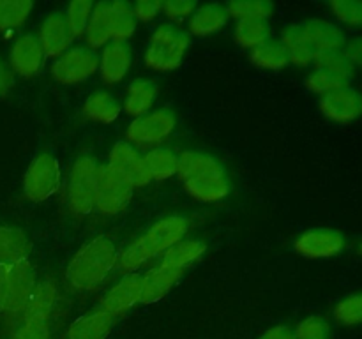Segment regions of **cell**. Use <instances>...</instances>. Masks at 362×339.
Instances as JSON below:
<instances>
[{"mask_svg": "<svg viewBox=\"0 0 362 339\" xmlns=\"http://www.w3.org/2000/svg\"><path fill=\"white\" fill-rule=\"evenodd\" d=\"M346 32L325 18H311L303 23L288 25L281 32V44L290 64L297 67L313 66L320 55L345 49Z\"/></svg>", "mask_w": 362, "mask_h": 339, "instance_id": "obj_1", "label": "cell"}, {"mask_svg": "<svg viewBox=\"0 0 362 339\" xmlns=\"http://www.w3.org/2000/svg\"><path fill=\"white\" fill-rule=\"evenodd\" d=\"M177 177L186 193L200 203H218L230 194V179L225 166L205 152H180Z\"/></svg>", "mask_w": 362, "mask_h": 339, "instance_id": "obj_2", "label": "cell"}, {"mask_svg": "<svg viewBox=\"0 0 362 339\" xmlns=\"http://www.w3.org/2000/svg\"><path fill=\"white\" fill-rule=\"evenodd\" d=\"M189 222L182 215H168L148 226L129 246L119 251L117 267L122 274H134L154 258L163 256L177 242L186 239Z\"/></svg>", "mask_w": 362, "mask_h": 339, "instance_id": "obj_3", "label": "cell"}, {"mask_svg": "<svg viewBox=\"0 0 362 339\" xmlns=\"http://www.w3.org/2000/svg\"><path fill=\"white\" fill-rule=\"evenodd\" d=\"M119 260V249L108 235H95L76 251L66 268V281L76 292H92L106 281Z\"/></svg>", "mask_w": 362, "mask_h": 339, "instance_id": "obj_4", "label": "cell"}, {"mask_svg": "<svg viewBox=\"0 0 362 339\" xmlns=\"http://www.w3.org/2000/svg\"><path fill=\"white\" fill-rule=\"evenodd\" d=\"M189 48V35L173 23H163L152 32L144 62L156 73H170L180 67Z\"/></svg>", "mask_w": 362, "mask_h": 339, "instance_id": "obj_5", "label": "cell"}, {"mask_svg": "<svg viewBox=\"0 0 362 339\" xmlns=\"http://www.w3.org/2000/svg\"><path fill=\"white\" fill-rule=\"evenodd\" d=\"M356 66L350 62L346 53L332 52L320 55L313 64V71L306 76L304 85L310 92L317 95H327L338 88L352 85L356 78Z\"/></svg>", "mask_w": 362, "mask_h": 339, "instance_id": "obj_6", "label": "cell"}, {"mask_svg": "<svg viewBox=\"0 0 362 339\" xmlns=\"http://www.w3.org/2000/svg\"><path fill=\"white\" fill-rule=\"evenodd\" d=\"M98 161L88 155H80L71 166L67 184V207L74 215H88L95 210L99 179Z\"/></svg>", "mask_w": 362, "mask_h": 339, "instance_id": "obj_7", "label": "cell"}, {"mask_svg": "<svg viewBox=\"0 0 362 339\" xmlns=\"http://www.w3.org/2000/svg\"><path fill=\"white\" fill-rule=\"evenodd\" d=\"M62 184V172L55 155L41 152L28 165L23 175V194L32 203H42L59 191Z\"/></svg>", "mask_w": 362, "mask_h": 339, "instance_id": "obj_8", "label": "cell"}, {"mask_svg": "<svg viewBox=\"0 0 362 339\" xmlns=\"http://www.w3.org/2000/svg\"><path fill=\"white\" fill-rule=\"evenodd\" d=\"M177 127V115L170 108L152 109L145 115L133 119L127 126L126 138L127 143L133 147L156 148L168 140Z\"/></svg>", "mask_w": 362, "mask_h": 339, "instance_id": "obj_9", "label": "cell"}, {"mask_svg": "<svg viewBox=\"0 0 362 339\" xmlns=\"http://www.w3.org/2000/svg\"><path fill=\"white\" fill-rule=\"evenodd\" d=\"M134 187L110 165L99 166L95 210L103 215H117L129 205Z\"/></svg>", "mask_w": 362, "mask_h": 339, "instance_id": "obj_10", "label": "cell"}, {"mask_svg": "<svg viewBox=\"0 0 362 339\" xmlns=\"http://www.w3.org/2000/svg\"><path fill=\"white\" fill-rule=\"evenodd\" d=\"M99 69V56L88 48H71L55 59L49 67L52 78L60 85H78L94 76Z\"/></svg>", "mask_w": 362, "mask_h": 339, "instance_id": "obj_11", "label": "cell"}, {"mask_svg": "<svg viewBox=\"0 0 362 339\" xmlns=\"http://www.w3.org/2000/svg\"><path fill=\"white\" fill-rule=\"evenodd\" d=\"M349 240L339 230L334 228H311L300 233L293 242L297 254L310 260H327L345 253Z\"/></svg>", "mask_w": 362, "mask_h": 339, "instance_id": "obj_12", "label": "cell"}, {"mask_svg": "<svg viewBox=\"0 0 362 339\" xmlns=\"http://www.w3.org/2000/svg\"><path fill=\"white\" fill-rule=\"evenodd\" d=\"M318 109L327 120L334 124H354L362 119V90L349 85L327 95H322Z\"/></svg>", "mask_w": 362, "mask_h": 339, "instance_id": "obj_13", "label": "cell"}, {"mask_svg": "<svg viewBox=\"0 0 362 339\" xmlns=\"http://www.w3.org/2000/svg\"><path fill=\"white\" fill-rule=\"evenodd\" d=\"M35 286H37V279H35V272L28 261L7 267L6 300H4L2 313H25Z\"/></svg>", "mask_w": 362, "mask_h": 339, "instance_id": "obj_14", "label": "cell"}, {"mask_svg": "<svg viewBox=\"0 0 362 339\" xmlns=\"http://www.w3.org/2000/svg\"><path fill=\"white\" fill-rule=\"evenodd\" d=\"M108 165L119 172L133 187H145L151 184L144 165V155L127 141H117L108 155Z\"/></svg>", "mask_w": 362, "mask_h": 339, "instance_id": "obj_15", "label": "cell"}, {"mask_svg": "<svg viewBox=\"0 0 362 339\" xmlns=\"http://www.w3.org/2000/svg\"><path fill=\"white\" fill-rule=\"evenodd\" d=\"M138 302H141V275L134 272V274H126L117 285H113L103 295L99 307L110 316L117 318L133 309Z\"/></svg>", "mask_w": 362, "mask_h": 339, "instance_id": "obj_16", "label": "cell"}, {"mask_svg": "<svg viewBox=\"0 0 362 339\" xmlns=\"http://www.w3.org/2000/svg\"><path fill=\"white\" fill-rule=\"evenodd\" d=\"M45 59L41 42L34 34L20 35L9 52L11 69L20 78H34L41 73Z\"/></svg>", "mask_w": 362, "mask_h": 339, "instance_id": "obj_17", "label": "cell"}, {"mask_svg": "<svg viewBox=\"0 0 362 339\" xmlns=\"http://www.w3.org/2000/svg\"><path fill=\"white\" fill-rule=\"evenodd\" d=\"M133 62V53L127 42H110L99 56V76L106 85H117L127 76Z\"/></svg>", "mask_w": 362, "mask_h": 339, "instance_id": "obj_18", "label": "cell"}, {"mask_svg": "<svg viewBox=\"0 0 362 339\" xmlns=\"http://www.w3.org/2000/svg\"><path fill=\"white\" fill-rule=\"evenodd\" d=\"M39 42L42 46V52L46 56H55L59 59L62 53L69 49L71 41H73V34H71L69 27L64 13H52L42 20L41 27H39L37 34Z\"/></svg>", "mask_w": 362, "mask_h": 339, "instance_id": "obj_19", "label": "cell"}, {"mask_svg": "<svg viewBox=\"0 0 362 339\" xmlns=\"http://www.w3.org/2000/svg\"><path fill=\"white\" fill-rule=\"evenodd\" d=\"M182 275L184 270L158 263L154 268L141 275V302L154 304L165 299Z\"/></svg>", "mask_w": 362, "mask_h": 339, "instance_id": "obj_20", "label": "cell"}, {"mask_svg": "<svg viewBox=\"0 0 362 339\" xmlns=\"http://www.w3.org/2000/svg\"><path fill=\"white\" fill-rule=\"evenodd\" d=\"M115 318L110 316L101 307L88 311L83 316L76 318L67 328V339H106L112 332Z\"/></svg>", "mask_w": 362, "mask_h": 339, "instance_id": "obj_21", "label": "cell"}, {"mask_svg": "<svg viewBox=\"0 0 362 339\" xmlns=\"http://www.w3.org/2000/svg\"><path fill=\"white\" fill-rule=\"evenodd\" d=\"M159 88L154 80L148 78H136L127 87L126 95H124L122 108L124 113H127L133 119L145 115V113L152 112L156 99H158Z\"/></svg>", "mask_w": 362, "mask_h": 339, "instance_id": "obj_22", "label": "cell"}, {"mask_svg": "<svg viewBox=\"0 0 362 339\" xmlns=\"http://www.w3.org/2000/svg\"><path fill=\"white\" fill-rule=\"evenodd\" d=\"M30 249V239L23 230L16 226H0V265L11 267L28 261Z\"/></svg>", "mask_w": 362, "mask_h": 339, "instance_id": "obj_23", "label": "cell"}, {"mask_svg": "<svg viewBox=\"0 0 362 339\" xmlns=\"http://www.w3.org/2000/svg\"><path fill=\"white\" fill-rule=\"evenodd\" d=\"M228 13L221 4H207V6L197 7L187 21V30L197 37H207L216 34L228 23Z\"/></svg>", "mask_w": 362, "mask_h": 339, "instance_id": "obj_24", "label": "cell"}, {"mask_svg": "<svg viewBox=\"0 0 362 339\" xmlns=\"http://www.w3.org/2000/svg\"><path fill=\"white\" fill-rule=\"evenodd\" d=\"M122 112V105L106 90H95L85 99L81 106V113L88 120L98 124H112L115 122Z\"/></svg>", "mask_w": 362, "mask_h": 339, "instance_id": "obj_25", "label": "cell"}, {"mask_svg": "<svg viewBox=\"0 0 362 339\" xmlns=\"http://www.w3.org/2000/svg\"><path fill=\"white\" fill-rule=\"evenodd\" d=\"M207 251L205 242L198 239H184L180 242H177L175 246L170 247L165 254L161 256L159 263L165 265V267L177 268V270L186 272L191 265L197 263L198 260H202V256Z\"/></svg>", "mask_w": 362, "mask_h": 339, "instance_id": "obj_26", "label": "cell"}, {"mask_svg": "<svg viewBox=\"0 0 362 339\" xmlns=\"http://www.w3.org/2000/svg\"><path fill=\"white\" fill-rule=\"evenodd\" d=\"M83 37L88 49H92V52L105 48L106 44L112 42V34H110V2L95 4Z\"/></svg>", "mask_w": 362, "mask_h": 339, "instance_id": "obj_27", "label": "cell"}, {"mask_svg": "<svg viewBox=\"0 0 362 339\" xmlns=\"http://www.w3.org/2000/svg\"><path fill=\"white\" fill-rule=\"evenodd\" d=\"M177 162H179V155L166 147H156L151 148L144 154V165L148 173V179L152 180H161L172 179L177 175Z\"/></svg>", "mask_w": 362, "mask_h": 339, "instance_id": "obj_28", "label": "cell"}, {"mask_svg": "<svg viewBox=\"0 0 362 339\" xmlns=\"http://www.w3.org/2000/svg\"><path fill=\"white\" fill-rule=\"evenodd\" d=\"M136 32L133 6L122 0L110 2V34L112 42H127Z\"/></svg>", "mask_w": 362, "mask_h": 339, "instance_id": "obj_29", "label": "cell"}, {"mask_svg": "<svg viewBox=\"0 0 362 339\" xmlns=\"http://www.w3.org/2000/svg\"><path fill=\"white\" fill-rule=\"evenodd\" d=\"M250 60L255 67L264 71H279L290 64L288 55L279 41H267L265 44L251 49Z\"/></svg>", "mask_w": 362, "mask_h": 339, "instance_id": "obj_30", "label": "cell"}, {"mask_svg": "<svg viewBox=\"0 0 362 339\" xmlns=\"http://www.w3.org/2000/svg\"><path fill=\"white\" fill-rule=\"evenodd\" d=\"M233 37L239 46L246 49H255L258 46L271 41V27L267 21L253 20V21H237L233 28Z\"/></svg>", "mask_w": 362, "mask_h": 339, "instance_id": "obj_31", "label": "cell"}, {"mask_svg": "<svg viewBox=\"0 0 362 339\" xmlns=\"http://www.w3.org/2000/svg\"><path fill=\"white\" fill-rule=\"evenodd\" d=\"M59 300V292H57L55 285L49 281H41L35 286L32 299L28 302L27 309H25L23 316H42L48 318L52 316L53 309Z\"/></svg>", "mask_w": 362, "mask_h": 339, "instance_id": "obj_32", "label": "cell"}, {"mask_svg": "<svg viewBox=\"0 0 362 339\" xmlns=\"http://www.w3.org/2000/svg\"><path fill=\"white\" fill-rule=\"evenodd\" d=\"M327 9L343 30H362V0H332Z\"/></svg>", "mask_w": 362, "mask_h": 339, "instance_id": "obj_33", "label": "cell"}, {"mask_svg": "<svg viewBox=\"0 0 362 339\" xmlns=\"http://www.w3.org/2000/svg\"><path fill=\"white\" fill-rule=\"evenodd\" d=\"M332 318L338 325L346 328L361 327L362 325V290L352 292L338 300L332 309Z\"/></svg>", "mask_w": 362, "mask_h": 339, "instance_id": "obj_34", "label": "cell"}, {"mask_svg": "<svg viewBox=\"0 0 362 339\" xmlns=\"http://www.w3.org/2000/svg\"><path fill=\"white\" fill-rule=\"evenodd\" d=\"M34 4L30 0H0V30H14L27 21Z\"/></svg>", "mask_w": 362, "mask_h": 339, "instance_id": "obj_35", "label": "cell"}, {"mask_svg": "<svg viewBox=\"0 0 362 339\" xmlns=\"http://www.w3.org/2000/svg\"><path fill=\"white\" fill-rule=\"evenodd\" d=\"M274 11V6L265 0H246V2H230L226 6V13L230 18H235L237 21H253L262 20L267 21L269 16Z\"/></svg>", "mask_w": 362, "mask_h": 339, "instance_id": "obj_36", "label": "cell"}, {"mask_svg": "<svg viewBox=\"0 0 362 339\" xmlns=\"http://www.w3.org/2000/svg\"><path fill=\"white\" fill-rule=\"evenodd\" d=\"M92 9H94V4L90 0H74L67 6V11L64 13L67 21V27H69L73 37H81L87 30L88 20H90Z\"/></svg>", "mask_w": 362, "mask_h": 339, "instance_id": "obj_37", "label": "cell"}, {"mask_svg": "<svg viewBox=\"0 0 362 339\" xmlns=\"http://www.w3.org/2000/svg\"><path fill=\"white\" fill-rule=\"evenodd\" d=\"M293 339H331V325L324 316L311 314L297 325Z\"/></svg>", "mask_w": 362, "mask_h": 339, "instance_id": "obj_38", "label": "cell"}, {"mask_svg": "<svg viewBox=\"0 0 362 339\" xmlns=\"http://www.w3.org/2000/svg\"><path fill=\"white\" fill-rule=\"evenodd\" d=\"M11 339H49L48 318L25 316Z\"/></svg>", "mask_w": 362, "mask_h": 339, "instance_id": "obj_39", "label": "cell"}, {"mask_svg": "<svg viewBox=\"0 0 362 339\" xmlns=\"http://www.w3.org/2000/svg\"><path fill=\"white\" fill-rule=\"evenodd\" d=\"M197 7V2H191V0H168V2H163L161 11L170 21L180 23L184 20H189Z\"/></svg>", "mask_w": 362, "mask_h": 339, "instance_id": "obj_40", "label": "cell"}, {"mask_svg": "<svg viewBox=\"0 0 362 339\" xmlns=\"http://www.w3.org/2000/svg\"><path fill=\"white\" fill-rule=\"evenodd\" d=\"M161 7L163 2H158V0H141V2H136L133 6L134 20L148 23V21H152L161 13Z\"/></svg>", "mask_w": 362, "mask_h": 339, "instance_id": "obj_41", "label": "cell"}, {"mask_svg": "<svg viewBox=\"0 0 362 339\" xmlns=\"http://www.w3.org/2000/svg\"><path fill=\"white\" fill-rule=\"evenodd\" d=\"M343 52L346 53V56L350 59V62L356 66V69L362 71V34L354 35V37H349L346 41L345 49Z\"/></svg>", "mask_w": 362, "mask_h": 339, "instance_id": "obj_42", "label": "cell"}, {"mask_svg": "<svg viewBox=\"0 0 362 339\" xmlns=\"http://www.w3.org/2000/svg\"><path fill=\"white\" fill-rule=\"evenodd\" d=\"M258 339H293V331L288 325H276L265 331Z\"/></svg>", "mask_w": 362, "mask_h": 339, "instance_id": "obj_43", "label": "cell"}, {"mask_svg": "<svg viewBox=\"0 0 362 339\" xmlns=\"http://www.w3.org/2000/svg\"><path fill=\"white\" fill-rule=\"evenodd\" d=\"M11 87H13V73H11L9 67L0 59V97L7 95Z\"/></svg>", "mask_w": 362, "mask_h": 339, "instance_id": "obj_44", "label": "cell"}, {"mask_svg": "<svg viewBox=\"0 0 362 339\" xmlns=\"http://www.w3.org/2000/svg\"><path fill=\"white\" fill-rule=\"evenodd\" d=\"M6 286H7V267L0 265V311L4 307V300H6Z\"/></svg>", "mask_w": 362, "mask_h": 339, "instance_id": "obj_45", "label": "cell"}, {"mask_svg": "<svg viewBox=\"0 0 362 339\" xmlns=\"http://www.w3.org/2000/svg\"><path fill=\"white\" fill-rule=\"evenodd\" d=\"M359 253L362 254V239L359 240Z\"/></svg>", "mask_w": 362, "mask_h": 339, "instance_id": "obj_46", "label": "cell"}]
</instances>
